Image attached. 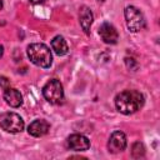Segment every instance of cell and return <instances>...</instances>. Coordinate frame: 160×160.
<instances>
[{
  "label": "cell",
  "mask_w": 160,
  "mask_h": 160,
  "mask_svg": "<svg viewBox=\"0 0 160 160\" xmlns=\"http://www.w3.org/2000/svg\"><path fill=\"white\" fill-rule=\"evenodd\" d=\"M124 60H125V65H126L128 69H130V70H136L138 69V62H136L135 59H132V58H125Z\"/></svg>",
  "instance_id": "obj_14"
},
{
  "label": "cell",
  "mask_w": 160,
  "mask_h": 160,
  "mask_svg": "<svg viewBox=\"0 0 160 160\" xmlns=\"http://www.w3.org/2000/svg\"><path fill=\"white\" fill-rule=\"evenodd\" d=\"M98 1H100V2H102V1H105V0H98Z\"/></svg>",
  "instance_id": "obj_19"
},
{
  "label": "cell",
  "mask_w": 160,
  "mask_h": 160,
  "mask_svg": "<svg viewBox=\"0 0 160 160\" xmlns=\"http://www.w3.org/2000/svg\"><path fill=\"white\" fill-rule=\"evenodd\" d=\"M79 21H80V26L82 29V31L86 35H90V29L94 21V15L90 8L88 6H81L80 11H79Z\"/></svg>",
  "instance_id": "obj_10"
},
{
  "label": "cell",
  "mask_w": 160,
  "mask_h": 160,
  "mask_svg": "<svg viewBox=\"0 0 160 160\" xmlns=\"http://www.w3.org/2000/svg\"><path fill=\"white\" fill-rule=\"evenodd\" d=\"M131 156L134 159H141L145 156V146L142 142L136 141L131 146Z\"/></svg>",
  "instance_id": "obj_13"
},
{
  "label": "cell",
  "mask_w": 160,
  "mask_h": 160,
  "mask_svg": "<svg viewBox=\"0 0 160 160\" xmlns=\"http://www.w3.org/2000/svg\"><path fill=\"white\" fill-rule=\"evenodd\" d=\"M42 95L50 104H60L64 100V89L58 79L49 80L42 88Z\"/></svg>",
  "instance_id": "obj_5"
},
{
  "label": "cell",
  "mask_w": 160,
  "mask_h": 160,
  "mask_svg": "<svg viewBox=\"0 0 160 160\" xmlns=\"http://www.w3.org/2000/svg\"><path fill=\"white\" fill-rule=\"evenodd\" d=\"M2 6H4V4H2V0H0V10L2 9Z\"/></svg>",
  "instance_id": "obj_18"
},
{
  "label": "cell",
  "mask_w": 160,
  "mask_h": 160,
  "mask_svg": "<svg viewBox=\"0 0 160 160\" xmlns=\"http://www.w3.org/2000/svg\"><path fill=\"white\" fill-rule=\"evenodd\" d=\"M4 55V46L2 45H0V58Z\"/></svg>",
  "instance_id": "obj_17"
},
{
  "label": "cell",
  "mask_w": 160,
  "mask_h": 160,
  "mask_svg": "<svg viewBox=\"0 0 160 160\" xmlns=\"http://www.w3.org/2000/svg\"><path fill=\"white\" fill-rule=\"evenodd\" d=\"M50 130V124L44 119H36L31 121L28 126V132L34 138H41Z\"/></svg>",
  "instance_id": "obj_9"
},
{
  "label": "cell",
  "mask_w": 160,
  "mask_h": 160,
  "mask_svg": "<svg viewBox=\"0 0 160 160\" xmlns=\"http://www.w3.org/2000/svg\"><path fill=\"white\" fill-rule=\"evenodd\" d=\"M66 145L74 151H85L90 148V140L82 134H72L66 139Z\"/></svg>",
  "instance_id": "obj_8"
},
{
  "label": "cell",
  "mask_w": 160,
  "mask_h": 160,
  "mask_svg": "<svg viewBox=\"0 0 160 160\" xmlns=\"http://www.w3.org/2000/svg\"><path fill=\"white\" fill-rule=\"evenodd\" d=\"M124 16H125L126 26L130 32H139L145 28V18L138 8L132 5L126 6L124 10Z\"/></svg>",
  "instance_id": "obj_3"
},
{
  "label": "cell",
  "mask_w": 160,
  "mask_h": 160,
  "mask_svg": "<svg viewBox=\"0 0 160 160\" xmlns=\"http://www.w3.org/2000/svg\"><path fill=\"white\" fill-rule=\"evenodd\" d=\"M0 126L6 132L18 134L24 130L25 124H24L22 118L19 114L14 111H6L0 115Z\"/></svg>",
  "instance_id": "obj_4"
},
{
  "label": "cell",
  "mask_w": 160,
  "mask_h": 160,
  "mask_svg": "<svg viewBox=\"0 0 160 160\" xmlns=\"http://www.w3.org/2000/svg\"><path fill=\"white\" fill-rule=\"evenodd\" d=\"M99 35L105 44L114 45L119 40V32L116 28L110 22H102L99 28Z\"/></svg>",
  "instance_id": "obj_7"
},
{
  "label": "cell",
  "mask_w": 160,
  "mask_h": 160,
  "mask_svg": "<svg viewBox=\"0 0 160 160\" xmlns=\"http://www.w3.org/2000/svg\"><path fill=\"white\" fill-rule=\"evenodd\" d=\"M26 54L30 61L42 69H49L52 64L51 50L42 42H32L26 48Z\"/></svg>",
  "instance_id": "obj_2"
},
{
  "label": "cell",
  "mask_w": 160,
  "mask_h": 160,
  "mask_svg": "<svg viewBox=\"0 0 160 160\" xmlns=\"http://www.w3.org/2000/svg\"><path fill=\"white\" fill-rule=\"evenodd\" d=\"M32 4H42L44 1H46V0H30Z\"/></svg>",
  "instance_id": "obj_16"
},
{
  "label": "cell",
  "mask_w": 160,
  "mask_h": 160,
  "mask_svg": "<svg viewBox=\"0 0 160 160\" xmlns=\"http://www.w3.org/2000/svg\"><path fill=\"white\" fill-rule=\"evenodd\" d=\"M145 98L138 90H124L115 96V106L119 112L130 115L144 106Z\"/></svg>",
  "instance_id": "obj_1"
},
{
  "label": "cell",
  "mask_w": 160,
  "mask_h": 160,
  "mask_svg": "<svg viewBox=\"0 0 160 160\" xmlns=\"http://www.w3.org/2000/svg\"><path fill=\"white\" fill-rule=\"evenodd\" d=\"M126 135L118 130V131H114L110 138H109V141H108V149H109V152L111 154H118V152H121L122 150H125L126 148Z\"/></svg>",
  "instance_id": "obj_6"
},
{
  "label": "cell",
  "mask_w": 160,
  "mask_h": 160,
  "mask_svg": "<svg viewBox=\"0 0 160 160\" xmlns=\"http://www.w3.org/2000/svg\"><path fill=\"white\" fill-rule=\"evenodd\" d=\"M4 100L11 108H19L22 105V95L15 88H8L4 90Z\"/></svg>",
  "instance_id": "obj_11"
},
{
  "label": "cell",
  "mask_w": 160,
  "mask_h": 160,
  "mask_svg": "<svg viewBox=\"0 0 160 160\" xmlns=\"http://www.w3.org/2000/svg\"><path fill=\"white\" fill-rule=\"evenodd\" d=\"M0 88L2 90L10 88V80L6 78V76H0Z\"/></svg>",
  "instance_id": "obj_15"
},
{
  "label": "cell",
  "mask_w": 160,
  "mask_h": 160,
  "mask_svg": "<svg viewBox=\"0 0 160 160\" xmlns=\"http://www.w3.org/2000/svg\"><path fill=\"white\" fill-rule=\"evenodd\" d=\"M51 49L54 50V52L59 56H64L69 52V48L66 44V40L61 36V35H56L52 40H51Z\"/></svg>",
  "instance_id": "obj_12"
}]
</instances>
